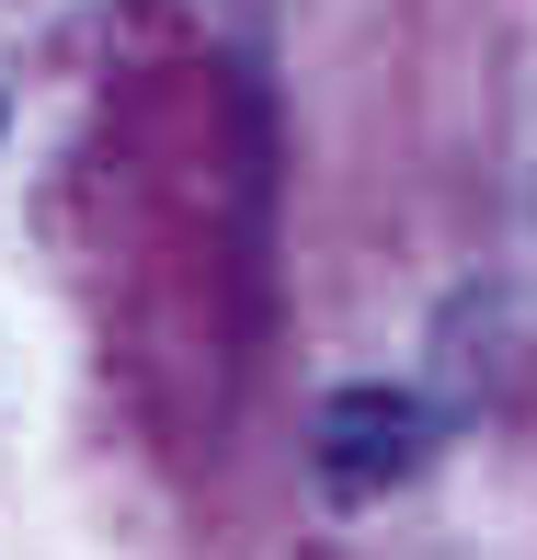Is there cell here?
I'll use <instances>...</instances> for the list:
<instances>
[{"label":"cell","mask_w":537,"mask_h":560,"mask_svg":"<svg viewBox=\"0 0 537 560\" xmlns=\"http://www.w3.org/2000/svg\"><path fill=\"white\" fill-rule=\"evenodd\" d=\"M310 457H320V492L331 503H377L434 457V412L412 389H331L320 423H310Z\"/></svg>","instance_id":"obj_1"},{"label":"cell","mask_w":537,"mask_h":560,"mask_svg":"<svg viewBox=\"0 0 537 560\" xmlns=\"http://www.w3.org/2000/svg\"><path fill=\"white\" fill-rule=\"evenodd\" d=\"M0 126H12V104H0Z\"/></svg>","instance_id":"obj_2"}]
</instances>
